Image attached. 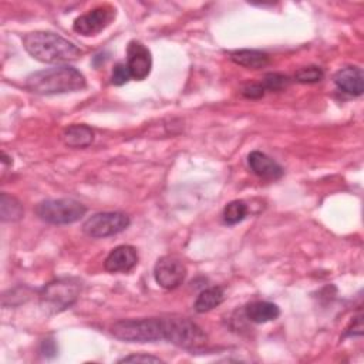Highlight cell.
<instances>
[{
  "mask_svg": "<svg viewBox=\"0 0 364 364\" xmlns=\"http://www.w3.org/2000/svg\"><path fill=\"white\" fill-rule=\"evenodd\" d=\"M111 334L122 341L151 343L164 340L162 317L124 318L111 326Z\"/></svg>",
  "mask_w": 364,
  "mask_h": 364,
  "instance_id": "3957f363",
  "label": "cell"
},
{
  "mask_svg": "<svg viewBox=\"0 0 364 364\" xmlns=\"http://www.w3.org/2000/svg\"><path fill=\"white\" fill-rule=\"evenodd\" d=\"M63 141L71 148H87L94 141V131L85 124H73L64 129Z\"/></svg>",
  "mask_w": 364,
  "mask_h": 364,
  "instance_id": "9a60e30c",
  "label": "cell"
},
{
  "mask_svg": "<svg viewBox=\"0 0 364 364\" xmlns=\"http://www.w3.org/2000/svg\"><path fill=\"white\" fill-rule=\"evenodd\" d=\"M333 80L338 90L353 97H358L364 91V74L360 67H344L334 74Z\"/></svg>",
  "mask_w": 364,
  "mask_h": 364,
  "instance_id": "4fadbf2b",
  "label": "cell"
},
{
  "mask_svg": "<svg viewBox=\"0 0 364 364\" xmlns=\"http://www.w3.org/2000/svg\"><path fill=\"white\" fill-rule=\"evenodd\" d=\"M129 216L122 212H98L82 223V232L94 239L114 236L129 226Z\"/></svg>",
  "mask_w": 364,
  "mask_h": 364,
  "instance_id": "52a82bcc",
  "label": "cell"
},
{
  "mask_svg": "<svg viewBox=\"0 0 364 364\" xmlns=\"http://www.w3.org/2000/svg\"><path fill=\"white\" fill-rule=\"evenodd\" d=\"M247 215V205L243 200H232L223 209V222L226 225H236Z\"/></svg>",
  "mask_w": 364,
  "mask_h": 364,
  "instance_id": "d6986e66",
  "label": "cell"
},
{
  "mask_svg": "<svg viewBox=\"0 0 364 364\" xmlns=\"http://www.w3.org/2000/svg\"><path fill=\"white\" fill-rule=\"evenodd\" d=\"M131 74L125 63H118L114 65L111 73V84L114 85H124L129 81Z\"/></svg>",
  "mask_w": 364,
  "mask_h": 364,
  "instance_id": "7402d4cb",
  "label": "cell"
},
{
  "mask_svg": "<svg viewBox=\"0 0 364 364\" xmlns=\"http://www.w3.org/2000/svg\"><path fill=\"white\" fill-rule=\"evenodd\" d=\"M40 353L46 358H53L57 355V344L53 338H46L40 344Z\"/></svg>",
  "mask_w": 364,
  "mask_h": 364,
  "instance_id": "cb8c5ba5",
  "label": "cell"
},
{
  "mask_svg": "<svg viewBox=\"0 0 364 364\" xmlns=\"http://www.w3.org/2000/svg\"><path fill=\"white\" fill-rule=\"evenodd\" d=\"M154 277L161 287L173 290L183 283L186 277V267L176 256H162L155 263Z\"/></svg>",
  "mask_w": 364,
  "mask_h": 364,
  "instance_id": "9c48e42d",
  "label": "cell"
},
{
  "mask_svg": "<svg viewBox=\"0 0 364 364\" xmlns=\"http://www.w3.org/2000/svg\"><path fill=\"white\" fill-rule=\"evenodd\" d=\"M81 291V284L73 277L57 279L46 284L40 291V304L48 313H60L71 307Z\"/></svg>",
  "mask_w": 364,
  "mask_h": 364,
  "instance_id": "277c9868",
  "label": "cell"
},
{
  "mask_svg": "<svg viewBox=\"0 0 364 364\" xmlns=\"http://www.w3.org/2000/svg\"><path fill=\"white\" fill-rule=\"evenodd\" d=\"M290 82V78L283 75V74H279V73H269L264 75L263 78V88L264 91L269 90V91H280L283 88H286Z\"/></svg>",
  "mask_w": 364,
  "mask_h": 364,
  "instance_id": "44dd1931",
  "label": "cell"
},
{
  "mask_svg": "<svg viewBox=\"0 0 364 364\" xmlns=\"http://www.w3.org/2000/svg\"><path fill=\"white\" fill-rule=\"evenodd\" d=\"M164 340L186 348L196 350L206 343L205 331L186 317H162Z\"/></svg>",
  "mask_w": 364,
  "mask_h": 364,
  "instance_id": "5b68a950",
  "label": "cell"
},
{
  "mask_svg": "<svg viewBox=\"0 0 364 364\" xmlns=\"http://www.w3.org/2000/svg\"><path fill=\"white\" fill-rule=\"evenodd\" d=\"M118 363H162L159 357L148 355V354H131L118 360Z\"/></svg>",
  "mask_w": 364,
  "mask_h": 364,
  "instance_id": "603a6c76",
  "label": "cell"
},
{
  "mask_svg": "<svg viewBox=\"0 0 364 364\" xmlns=\"http://www.w3.org/2000/svg\"><path fill=\"white\" fill-rule=\"evenodd\" d=\"M223 299H225L223 289L218 287V286H213V287L202 290L198 294L193 307L198 313H206V311L218 307L223 301Z\"/></svg>",
  "mask_w": 364,
  "mask_h": 364,
  "instance_id": "e0dca14e",
  "label": "cell"
},
{
  "mask_svg": "<svg viewBox=\"0 0 364 364\" xmlns=\"http://www.w3.org/2000/svg\"><path fill=\"white\" fill-rule=\"evenodd\" d=\"M127 67L129 70L131 78L136 81L145 80L152 68V55L148 47L141 41L132 40L127 47Z\"/></svg>",
  "mask_w": 364,
  "mask_h": 364,
  "instance_id": "30bf717a",
  "label": "cell"
},
{
  "mask_svg": "<svg viewBox=\"0 0 364 364\" xmlns=\"http://www.w3.org/2000/svg\"><path fill=\"white\" fill-rule=\"evenodd\" d=\"M87 212V208L71 198L46 199L36 206V215L46 223L70 225L80 220Z\"/></svg>",
  "mask_w": 364,
  "mask_h": 364,
  "instance_id": "8992f818",
  "label": "cell"
},
{
  "mask_svg": "<svg viewBox=\"0 0 364 364\" xmlns=\"http://www.w3.org/2000/svg\"><path fill=\"white\" fill-rule=\"evenodd\" d=\"M245 314L250 321L262 324V323L276 320L280 316V309L274 303L257 300V301L249 303L245 307Z\"/></svg>",
  "mask_w": 364,
  "mask_h": 364,
  "instance_id": "5bb4252c",
  "label": "cell"
},
{
  "mask_svg": "<svg viewBox=\"0 0 364 364\" xmlns=\"http://www.w3.org/2000/svg\"><path fill=\"white\" fill-rule=\"evenodd\" d=\"M242 94L246 98H260L264 94V88L262 85V82H256V84H249L242 90Z\"/></svg>",
  "mask_w": 364,
  "mask_h": 364,
  "instance_id": "d4e9b609",
  "label": "cell"
},
{
  "mask_svg": "<svg viewBox=\"0 0 364 364\" xmlns=\"http://www.w3.org/2000/svg\"><path fill=\"white\" fill-rule=\"evenodd\" d=\"M229 58L242 67L246 68H252V70H257V68H263L269 64V55L264 51H259V50H235L229 54Z\"/></svg>",
  "mask_w": 364,
  "mask_h": 364,
  "instance_id": "2e32d148",
  "label": "cell"
},
{
  "mask_svg": "<svg viewBox=\"0 0 364 364\" xmlns=\"http://www.w3.org/2000/svg\"><path fill=\"white\" fill-rule=\"evenodd\" d=\"M0 215H1V220L4 222L18 220L23 216V206L16 198L3 192L0 198Z\"/></svg>",
  "mask_w": 364,
  "mask_h": 364,
  "instance_id": "ac0fdd59",
  "label": "cell"
},
{
  "mask_svg": "<svg viewBox=\"0 0 364 364\" xmlns=\"http://www.w3.org/2000/svg\"><path fill=\"white\" fill-rule=\"evenodd\" d=\"M323 77H324V73L317 65L303 67V68L297 70L296 74H294V80L297 82H301V84H314V82L321 81Z\"/></svg>",
  "mask_w": 364,
  "mask_h": 364,
  "instance_id": "ffe728a7",
  "label": "cell"
},
{
  "mask_svg": "<svg viewBox=\"0 0 364 364\" xmlns=\"http://www.w3.org/2000/svg\"><path fill=\"white\" fill-rule=\"evenodd\" d=\"M85 77L74 67L58 65L31 73L26 78V88L40 95L74 92L85 88Z\"/></svg>",
  "mask_w": 364,
  "mask_h": 364,
  "instance_id": "7a4b0ae2",
  "label": "cell"
},
{
  "mask_svg": "<svg viewBox=\"0 0 364 364\" xmlns=\"http://www.w3.org/2000/svg\"><path fill=\"white\" fill-rule=\"evenodd\" d=\"M138 263L136 249L131 245H119L114 247L104 260V269L109 273H127Z\"/></svg>",
  "mask_w": 364,
  "mask_h": 364,
  "instance_id": "8fae6325",
  "label": "cell"
},
{
  "mask_svg": "<svg viewBox=\"0 0 364 364\" xmlns=\"http://www.w3.org/2000/svg\"><path fill=\"white\" fill-rule=\"evenodd\" d=\"M247 165L250 171L262 179L276 181L283 176V168L269 155L260 151H252L247 155Z\"/></svg>",
  "mask_w": 364,
  "mask_h": 364,
  "instance_id": "7c38bea8",
  "label": "cell"
},
{
  "mask_svg": "<svg viewBox=\"0 0 364 364\" xmlns=\"http://www.w3.org/2000/svg\"><path fill=\"white\" fill-rule=\"evenodd\" d=\"M114 18L115 9L109 4H102L77 17L73 23V30L81 36H95L108 27Z\"/></svg>",
  "mask_w": 364,
  "mask_h": 364,
  "instance_id": "ba28073f",
  "label": "cell"
},
{
  "mask_svg": "<svg viewBox=\"0 0 364 364\" xmlns=\"http://www.w3.org/2000/svg\"><path fill=\"white\" fill-rule=\"evenodd\" d=\"M26 51L36 60L47 64L74 61L82 51L67 38L53 31H33L23 37Z\"/></svg>",
  "mask_w": 364,
  "mask_h": 364,
  "instance_id": "6da1fadb",
  "label": "cell"
}]
</instances>
